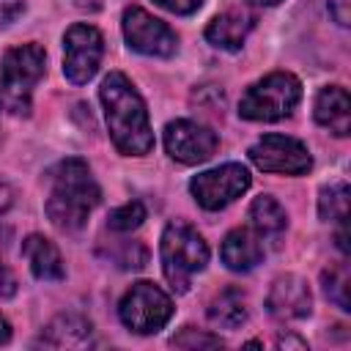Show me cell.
Listing matches in <instances>:
<instances>
[{
	"mask_svg": "<svg viewBox=\"0 0 351 351\" xmlns=\"http://www.w3.org/2000/svg\"><path fill=\"white\" fill-rule=\"evenodd\" d=\"M99 99L104 107V121H107V132H110L112 145L123 156L151 154L154 132H151L145 101H143L140 90L134 88V82L121 71H110L101 80Z\"/></svg>",
	"mask_w": 351,
	"mask_h": 351,
	"instance_id": "6da1fadb",
	"label": "cell"
},
{
	"mask_svg": "<svg viewBox=\"0 0 351 351\" xmlns=\"http://www.w3.org/2000/svg\"><path fill=\"white\" fill-rule=\"evenodd\" d=\"M99 200H101V189L85 159L71 156L52 167L44 211L58 230L63 233L82 230Z\"/></svg>",
	"mask_w": 351,
	"mask_h": 351,
	"instance_id": "7a4b0ae2",
	"label": "cell"
},
{
	"mask_svg": "<svg viewBox=\"0 0 351 351\" xmlns=\"http://www.w3.org/2000/svg\"><path fill=\"white\" fill-rule=\"evenodd\" d=\"M47 71V52L41 44L27 41L11 47L0 60V110L11 115H30L33 88Z\"/></svg>",
	"mask_w": 351,
	"mask_h": 351,
	"instance_id": "3957f363",
	"label": "cell"
},
{
	"mask_svg": "<svg viewBox=\"0 0 351 351\" xmlns=\"http://www.w3.org/2000/svg\"><path fill=\"white\" fill-rule=\"evenodd\" d=\"M159 261L170 288L178 293H186L192 285V277L203 271L208 263V244L195 225L184 219H173L162 230Z\"/></svg>",
	"mask_w": 351,
	"mask_h": 351,
	"instance_id": "277c9868",
	"label": "cell"
},
{
	"mask_svg": "<svg viewBox=\"0 0 351 351\" xmlns=\"http://www.w3.org/2000/svg\"><path fill=\"white\" fill-rule=\"evenodd\" d=\"M302 101V82L291 71H271L255 80L239 101V118L255 123H274L288 118Z\"/></svg>",
	"mask_w": 351,
	"mask_h": 351,
	"instance_id": "5b68a950",
	"label": "cell"
},
{
	"mask_svg": "<svg viewBox=\"0 0 351 351\" xmlns=\"http://www.w3.org/2000/svg\"><path fill=\"white\" fill-rule=\"evenodd\" d=\"M118 318L134 335H156L173 318V299L156 282L140 280L121 296Z\"/></svg>",
	"mask_w": 351,
	"mask_h": 351,
	"instance_id": "8992f818",
	"label": "cell"
},
{
	"mask_svg": "<svg viewBox=\"0 0 351 351\" xmlns=\"http://www.w3.org/2000/svg\"><path fill=\"white\" fill-rule=\"evenodd\" d=\"M252 184L250 170L241 162H225L219 167L203 170L189 181V195L206 211H222L239 200Z\"/></svg>",
	"mask_w": 351,
	"mask_h": 351,
	"instance_id": "52a82bcc",
	"label": "cell"
},
{
	"mask_svg": "<svg viewBox=\"0 0 351 351\" xmlns=\"http://www.w3.org/2000/svg\"><path fill=\"white\" fill-rule=\"evenodd\" d=\"M121 27H123L126 47L132 52H137V55H145V58H173L176 49H178V33L167 22L156 19L154 14H148L140 5H129L123 11Z\"/></svg>",
	"mask_w": 351,
	"mask_h": 351,
	"instance_id": "ba28073f",
	"label": "cell"
},
{
	"mask_svg": "<svg viewBox=\"0 0 351 351\" xmlns=\"http://www.w3.org/2000/svg\"><path fill=\"white\" fill-rule=\"evenodd\" d=\"M104 58V36L88 22H74L63 33V77L71 85H85L96 77Z\"/></svg>",
	"mask_w": 351,
	"mask_h": 351,
	"instance_id": "9c48e42d",
	"label": "cell"
},
{
	"mask_svg": "<svg viewBox=\"0 0 351 351\" xmlns=\"http://www.w3.org/2000/svg\"><path fill=\"white\" fill-rule=\"evenodd\" d=\"M250 162L263 173L277 176H304L313 167L307 145L288 134H263L250 145Z\"/></svg>",
	"mask_w": 351,
	"mask_h": 351,
	"instance_id": "30bf717a",
	"label": "cell"
},
{
	"mask_svg": "<svg viewBox=\"0 0 351 351\" xmlns=\"http://www.w3.org/2000/svg\"><path fill=\"white\" fill-rule=\"evenodd\" d=\"M217 148H219V137L206 123L178 118L165 126V151L170 159L181 162V165H200V162L211 159L217 154Z\"/></svg>",
	"mask_w": 351,
	"mask_h": 351,
	"instance_id": "8fae6325",
	"label": "cell"
},
{
	"mask_svg": "<svg viewBox=\"0 0 351 351\" xmlns=\"http://www.w3.org/2000/svg\"><path fill=\"white\" fill-rule=\"evenodd\" d=\"M266 310L280 321H302L313 313V293L299 274H280L266 296Z\"/></svg>",
	"mask_w": 351,
	"mask_h": 351,
	"instance_id": "7c38bea8",
	"label": "cell"
},
{
	"mask_svg": "<svg viewBox=\"0 0 351 351\" xmlns=\"http://www.w3.org/2000/svg\"><path fill=\"white\" fill-rule=\"evenodd\" d=\"M219 258L230 271H252L266 258V241L250 225L233 228L219 244Z\"/></svg>",
	"mask_w": 351,
	"mask_h": 351,
	"instance_id": "4fadbf2b",
	"label": "cell"
},
{
	"mask_svg": "<svg viewBox=\"0 0 351 351\" xmlns=\"http://www.w3.org/2000/svg\"><path fill=\"white\" fill-rule=\"evenodd\" d=\"M313 118L321 129L335 137H348L351 132V99L343 85H326L318 90L313 104Z\"/></svg>",
	"mask_w": 351,
	"mask_h": 351,
	"instance_id": "5bb4252c",
	"label": "cell"
},
{
	"mask_svg": "<svg viewBox=\"0 0 351 351\" xmlns=\"http://www.w3.org/2000/svg\"><path fill=\"white\" fill-rule=\"evenodd\" d=\"M22 258L30 266V274L41 282H58L66 277V266L60 258V250L41 233H30L22 241Z\"/></svg>",
	"mask_w": 351,
	"mask_h": 351,
	"instance_id": "9a60e30c",
	"label": "cell"
},
{
	"mask_svg": "<svg viewBox=\"0 0 351 351\" xmlns=\"http://www.w3.org/2000/svg\"><path fill=\"white\" fill-rule=\"evenodd\" d=\"M255 19L244 11H222L217 14L208 25H206V41L217 49H225V52H236L241 49V44L247 41L250 30H252Z\"/></svg>",
	"mask_w": 351,
	"mask_h": 351,
	"instance_id": "2e32d148",
	"label": "cell"
},
{
	"mask_svg": "<svg viewBox=\"0 0 351 351\" xmlns=\"http://www.w3.org/2000/svg\"><path fill=\"white\" fill-rule=\"evenodd\" d=\"M247 219H250V228L269 244H277L280 236L285 233L288 228V214L282 208V203L271 195H258L252 203H250V211H247Z\"/></svg>",
	"mask_w": 351,
	"mask_h": 351,
	"instance_id": "e0dca14e",
	"label": "cell"
},
{
	"mask_svg": "<svg viewBox=\"0 0 351 351\" xmlns=\"http://www.w3.org/2000/svg\"><path fill=\"white\" fill-rule=\"evenodd\" d=\"M206 315H208L211 326H217V329H239L247 321V296H244V291L236 288V285L219 291L208 302Z\"/></svg>",
	"mask_w": 351,
	"mask_h": 351,
	"instance_id": "ac0fdd59",
	"label": "cell"
},
{
	"mask_svg": "<svg viewBox=\"0 0 351 351\" xmlns=\"http://www.w3.org/2000/svg\"><path fill=\"white\" fill-rule=\"evenodd\" d=\"M41 343L47 346H85L90 343V324L80 315H60L47 326V337L41 335Z\"/></svg>",
	"mask_w": 351,
	"mask_h": 351,
	"instance_id": "d6986e66",
	"label": "cell"
},
{
	"mask_svg": "<svg viewBox=\"0 0 351 351\" xmlns=\"http://www.w3.org/2000/svg\"><path fill=\"white\" fill-rule=\"evenodd\" d=\"M318 217L324 222H337L346 225L348 219V184L346 181H332L321 189L318 195Z\"/></svg>",
	"mask_w": 351,
	"mask_h": 351,
	"instance_id": "ffe728a7",
	"label": "cell"
},
{
	"mask_svg": "<svg viewBox=\"0 0 351 351\" xmlns=\"http://www.w3.org/2000/svg\"><path fill=\"white\" fill-rule=\"evenodd\" d=\"M321 282H324V293H326V299L332 304H337L340 310H351V299H348V269H346V263L329 266L321 274Z\"/></svg>",
	"mask_w": 351,
	"mask_h": 351,
	"instance_id": "44dd1931",
	"label": "cell"
},
{
	"mask_svg": "<svg viewBox=\"0 0 351 351\" xmlns=\"http://www.w3.org/2000/svg\"><path fill=\"white\" fill-rule=\"evenodd\" d=\"M143 219H145V206L140 200H129V203H123V206H118V208L110 211L107 225L112 230H118V233H129V230L140 228Z\"/></svg>",
	"mask_w": 351,
	"mask_h": 351,
	"instance_id": "7402d4cb",
	"label": "cell"
},
{
	"mask_svg": "<svg viewBox=\"0 0 351 351\" xmlns=\"http://www.w3.org/2000/svg\"><path fill=\"white\" fill-rule=\"evenodd\" d=\"M170 346H176V348H219L222 337L208 335V332H195L192 326H184L178 335L170 337Z\"/></svg>",
	"mask_w": 351,
	"mask_h": 351,
	"instance_id": "603a6c76",
	"label": "cell"
},
{
	"mask_svg": "<svg viewBox=\"0 0 351 351\" xmlns=\"http://www.w3.org/2000/svg\"><path fill=\"white\" fill-rule=\"evenodd\" d=\"M154 3L170 14H178V16H189L203 5V0H154Z\"/></svg>",
	"mask_w": 351,
	"mask_h": 351,
	"instance_id": "cb8c5ba5",
	"label": "cell"
},
{
	"mask_svg": "<svg viewBox=\"0 0 351 351\" xmlns=\"http://www.w3.org/2000/svg\"><path fill=\"white\" fill-rule=\"evenodd\" d=\"M16 293V277L11 274V269L0 261V302H5V299H11Z\"/></svg>",
	"mask_w": 351,
	"mask_h": 351,
	"instance_id": "d4e9b609",
	"label": "cell"
},
{
	"mask_svg": "<svg viewBox=\"0 0 351 351\" xmlns=\"http://www.w3.org/2000/svg\"><path fill=\"white\" fill-rule=\"evenodd\" d=\"M329 11L340 27L348 25V0H329Z\"/></svg>",
	"mask_w": 351,
	"mask_h": 351,
	"instance_id": "484cf974",
	"label": "cell"
},
{
	"mask_svg": "<svg viewBox=\"0 0 351 351\" xmlns=\"http://www.w3.org/2000/svg\"><path fill=\"white\" fill-rule=\"evenodd\" d=\"M277 346H280V348H293V346H296V348H307V343H304L302 337H296V335H288V337L280 335V337H277Z\"/></svg>",
	"mask_w": 351,
	"mask_h": 351,
	"instance_id": "4316f807",
	"label": "cell"
},
{
	"mask_svg": "<svg viewBox=\"0 0 351 351\" xmlns=\"http://www.w3.org/2000/svg\"><path fill=\"white\" fill-rule=\"evenodd\" d=\"M80 11H88V14H93V11H99L101 5H104V0H71Z\"/></svg>",
	"mask_w": 351,
	"mask_h": 351,
	"instance_id": "83f0119b",
	"label": "cell"
},
{
	"mask_svg": "<svg viewBox=\"0 0 351 351\" xmlns=\"http://www.w3.org/2000/svg\"><path fill=\"white\" fill-rule=\"evenodd\" d=\"M11 340V324L5 315H0V346H5Z\"/></svg>",
	"mask_w": 351,
	"mask_h": 351,
	"instance_id": "f1b7e54d",
	"label": "cell"
},
{
	"mask_svg": "<svg viewBox=\"0 0 351 351\" xmlns=\"http://www.w3.org/2000/svg\"><path fill=\"white\" fill-rule=\"evenodd\" d=\"M247 3H252V5H277L282 0H247Z\"/></svg>",
	"mask_w": 351,
	"mask_h": 351,
	"instance_id": "f546056e",
	"label": "cell"
}]
</instances>
